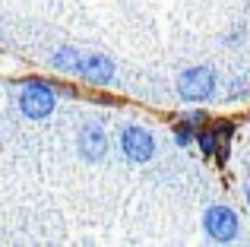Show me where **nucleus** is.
I'll list each match as a JSON object with an SVG mask.
<instances>
[{
    "label": "nucleus",
    "instance_id": "nucleus-1",
    "mask_svg": "<svg viewBox=\"0 0 250 247\" xmlns=\"http://www.w3.org/2000/svg\"><path fill=\"white\" fill-rule=\"evenodd\" d=\"M177 92L184 102H206L215 92V73L209 67H190L177 76Z\"/></svg>",
    "mask_w": 250,
    "mask_h": 247
},
{
    "label": "nucleus",
    "instance_id": "nucleus-2",
    "mask_svg": "<svg viewBox=\"0 0 250 247\" xmlns=\"http://www.w3.org/2000/svg\"><path fill=\"white\" fill-rule=\"evenodd\" d=\"M19 111L32 121H42L54 111V89L48 82H29L19 92Z\"/></svg>",
    "mask_w": 250,
    "mask_h": 247
},
{
    "label": "nucleus",
    "instance_id": "nucleus-3",
    "mask_svg": "<svg viewBox=\"0 0 250 247\" xmlns=\"http://www.w3.org/2000/svg\"><path fill=\"white\" fill-rule=\"evenodd\" d=\"M203 231H206L212 241H234L238 238V216H234V209H228V206H209L206 212H203Z\"/></svg>",
    "mask_w": 250,
    "mask_h": 247
},
{
    "label": "nucleus",
    "instance_id": "nucleus-4",
    "mask_svg": "<svg viewBox=\"0 0 250 247\" xmlns=\"http://www.w3.org/2000/svg\"><path fill=\"white\" fill-rule=\"evenodd\" d=\"M121 149L130 162H149L155 155V140L143 127H124L121 130Z\"/></svg>",
    "mask_w": 250,
    "mask_h": 247
},
{
    "label": "nucleus",
    "instance_id": "nucleus-5",
    "mask_svg": "<svg viewBox=\"0 0 250 247\" xmlns=\"http://www.w3.org/2000/svg\"><path fill=\"white\" fill-rule=\"evenodd\" d=\"M76 76H83L92 86H108V82L114 80V63L104 54H83L80 67H76Z\"/></svg>",
    "mask_w": 250,
    "mask_h": 247
},
{
    "label": "nucleus",
    "instance_id": "nucleus-6",
    "mask_svg": "<svg viewBox=\"0 0 250 247\" xmlns=\"http://www.w3.org/2000/svg\"><path fill=\"white\" fill-rule=\"evenodd\" d=\"M76 149H80L83 159L98 162L104 152H108V140H104V130L102 127H83L80 136H76Z\"/></svg>",
    "mask_w": 250,
    "mask_h": 247
},
{
    "label": "nucleus",
    "instance_id": "nucleus-7",
    "mask_svg": "<svg viewBox=\"0 0 250 247\" xmlns=\"http://www.w3.org/2000/svg\"><path fill=\"white\" fill-rule=\"evenodd\" d=\"M80 51H73V48H61L54 57H51V63H54V70H61V73H70V76H76V67H80Z\"/></svg>",
    "mask_w": 250,
    "mask_h": 247
},
{
    "label": "nucleus",
    "instance_id": "nucleus-8",
    "mask_svg": "<svg viewBox=\"0 0 250 247\" xmlns=\"http://www.w3.org/2000/svg\"><path fill=\"white\" fill-rule=\"evenodd\" d=\"M196 143H200V149H203V155H215L219 152V136H215V130L212 127H200L196 130Z\"/></svg>",
    "mask_w": 250,
    "mask_h": 247
},
{
    "label": "nucleus",
    "instance_id": "nucleus-9",
    "mask_svg": "<svg viewBox=\"0 0 250 247\" xmlns=\"http://www.w3.org/2000/svg\"><path fill=\"white\" fill-rule=\"evenodd\" d=\"M196 130H200V124L181 118V121H177V127H174V140H177V146H190V143L196 140Z\"/></svg>",
    "mask_w": 250,
    "mask_h": 247
},
{
    "label": "nucleus",
    "instance_id": "nucleus-10",
    "mask_svg": "<svg viewBox=\"0 0 250 247\" xmlns=\"http://www.w3.org/2000/svg\"><path fill=\"white\" fill-rule=\"evenodd\" d=\"M212 130H215V136H219L222 143H228L231 133H234V124L231 121H219V124H212Z\"/></svg>",
    "mask_w": 250,
    "mask_h": 247
},
{
    "label": "nucleus",
    "instance_id": "nucleus-11",
    "mask_svg": "<svg viewBox=\"0 0 250 247\" xmlns=\"http://www.w3.org/2000/svg\"><path fill=\"white\" fill-rule=\"evenodd\" d=\"M247 203H250V187H247Z\"/></svg>",
    "mask_w": 250,
    "mask_h": 247
}]
</instances>
